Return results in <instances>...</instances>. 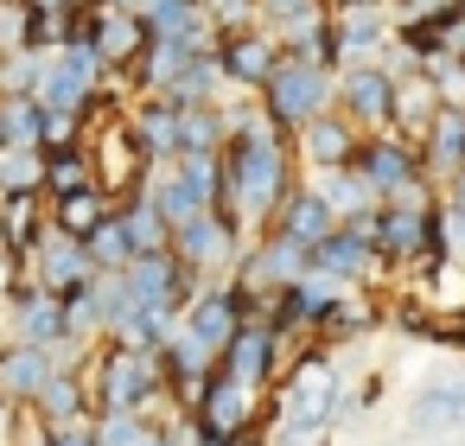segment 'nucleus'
<instances>
[{
    "instance_id": "nucleus-1",
    "label": "nucleus",
    "mask_w": 465,
    "mask_h": 446,
    "mask_svg": "<svg viewBox=\"0 0 465 446\" xmlns=\"http://www.w3.org/2000/svg\"><path fill=\"white\" fill-rule=\"evenodd\" d=\"M287 192H293V154H287L281 128H262V134L217 147V204L211 211H223L236 230L268 223Z\"/></svg>"
},
{
    "instance_id": "nucleus-2",
    "label": "nucleus",
    "mask_w": 465,
    "mask_h": 446,
    "mask_svg": "<svg viewBox=\"0 0 465 446\" xmlns=\"http://www.w3.org/2000/svg\"><path fill=\"white\" fill-rule=\"evenodd\" d=\"M141 198L160 211L166 230L185 223V217H198V211H211V204H217V154H179V160L147 166Z\"/></svg>"
},
{
    "instance_id": "nucleus-3",
    "label": "nucleus",
    "mask_w": 465,
    "mask_h": 446,
    "mask_svg": "<svg viewBox=\"0 0 465 446\" xmlns=\"http://www.w3.org/2000/svg\"><path fill=\"white\" fill-rule=\"evenodd\" d=\"M103 84H109V71L96 64V52H90L84 39H71V45H52V52H45L33 103H39V109H58V115H77V122H84V109H90V96H96Z\"/></svg>"
},
{
    "instance_id": "nucleus-4",
    "label": "nucleus",
    "mask_w": 465,
    "mask_h": 446,
    "mask_svg": "<svg viewBox=\"0 0 465 446\" xmlns=\"http://www.w3.org/2000/svg\"><path fill=\"white\" fill-rule=\"evenodd\" d=\"M255 96H262V115H268L281 134H293L300 122H312L319 109H331V71L300 64V58H287V52H281L274 77H268Z\"/></svg>"
},
{
    "instance_id": "nucleus-5",
    "label": "nucleus",
    "mask_w": 465,
    "mask_h": 446,
    "mask_svg": "<svg viewBox=\"0 0 465 446\" xmlns=\"http://www.w3.org/2000/svg\"><path fill=\"white\" fill-rule=\"evenodd\" d=\"M351 173L363 179V192H370L376 204L420 192V160H414V141H401V134H389V128L357 134V147H351Z\"/></svg>"
},
{
    "instance_id": "nucleus-6",
    "label": "nucleus",
    "mask_w": 465,
    "mask_h": 446,
    "mask_svg": "<svg viewBox=\"0 0 465 446\" xmlns=\"http://www.w3.org/2000/svg\"><path fill=\"white\" fill-rule=\"evenodd\" d=\"M389 96H395V77L370 58V64H338L331 71V109L363 134H376V128H389Z\"/></svg>"
},
{
    "instance_id": "nucleus-7",
    "label": "nucleus",
    "mask_w": 465,
    "mask_h": 446,
    "mask_svg": "<svg viewBox=\"0 0 465 446\" xmlns=\"http://www.w3.org/2000/svg\"><path fill=\"white\" fill-rule=\"evenodd\" d=\"M166 249H173L192 274H211V268H236L242 230H236L223 211H198V217H185V223L166 230Z\"/></svg>"
},
{
    "instance_id": "nucleus-8",
    "label": "nucleus",
    "mask_w": 465,
    "mask_h": 446,
    "mask_svg": "<svg viewBox=\"0 0 465 446\" xmlns=\"http://www.w3.org/2000/svg\"><path fill=\"white\" fill-rule=\"evenodd\" d=\"M211 58H217V77H223L230 90L255 96V90L274 77V64H281V45L268 39V26H236V33H217Z\"/></svg>"
},
{
    "instance_id": "nucleus-9",
    "label": "nucleus",
    "mask_w": 465,
    "mask_h": 446,
    "mask_svg": "<svg viewBox=\"0 0 465 446\" xmlns=\"http://www.w3.org/2000/svg\"><path fill=\"white\" fill-rule=\"evenodd\" d=\"M122 281H128V293L141 300V306H160V312H179L185 300H192V287H198V274L173 255V249H147V255H128V268H122Z\"/></svg>"
},
{
    "instance_id": "nucleus-10",
    "label": "nucleus",
    "mask_w": 465,
    "mask_h": 446,
    "mask_svg": "<svg viewBox=\"0 0 465 446\" xmlns=\"http://www.w3.org/2000/svg\"><path fill=\"white\" fill-rule=\"evenodd\" d=\"M77 39L96 52V64H103L109 77H128V64H134V58H141V45H147V26H141L128 7H90Z\"/></svg>"
},
{
    "instance_id": "nucleus-11",
    "label": "nucleus",
    "mask_w": 465,
    "mask_h": 446,
    "mask_svg": "<svg viewBox=\"0 0 465 446\" xmlns=\"http://www.w3.org/2000/svg\"><path fill=\"white\" fill-rule=\"evenodd\" d=\"M192 312H179V325L198 338V344H211V351H223V338L255 312L249 306V293L236 287V281H217V287H192V300H185Z\"/></svg>"
},
{
    "instance_id": "nucleus-12",
    "label": "nucleus",
    "mask_w": 465,
    "mask_h": 446,
    "mask_svg": "<svg viewBox=\"0 0 465 446\" xmlns=\"http://www.w3.org/2000/svg\"><path fill=\"white\" fill-rule=\"evenodd\" d=\"M26 268H33V281L45 287V293H71V287H84L96 268H90V255H84V243L77 236H64L58 223H45L39 230V243L26 249Z\"/></svg>"
},
{
    "instance_id": "nucleus-13",
    "label": "nucleus",
    "mask_w": 465,
    "mask_h": 446,
    "mask_svg": "<svg viewBox=\"0 0 465 446\" xmlns=\"http://www.w3.org/2000/svg\"><path fill=\"white\" fill-rule=\"evenodd\" d=\"M96 382H103V408L109 414H134L147 395H153V382H160V357L153 351H109L103 357V370H96Z\"/></svg>"
},
{
    "instance_id": "nucleus-14",
    "label": "nucleus",
    "mask_w": 465,
    "mask_h": 446,
    "mask_svg": "<svg viewBox=\"0 0 465 446\" xmlns=\"http://www.w3.org/2000/svg\"><path fill=\"white\" fill-rule=\"evenodd\" d=\"M7 306H14V332H20V344L58 351V344L71 338V332H64V300H58V293H45L33 274L7 287Z\"/></svg>"
},
{
    "instance_id": "nucleus-15",
    "label": "nucleus",
    "mask_w": 465,
    "mask_h": 446,
    "mask_svg": "<svg viewBox=\"0 0 465 446\" xmlns=\"http://www.w3.org/2000/svg\"><path fill=\"white\" fill-rule=\"evenodd\" d=\"M351 147H357V128L338 115V109H319L312 122H300L293 128V160L306 166V173H325V166H351Z\"/></svg>"
},
{
    "instance_id": "nucleus-16",
    "label": "nucleus",
    "mask_w": 465,
    "mask_h": 446,
    "mask_svg": "<svg viewBox=\"0 0 465 446\" xmlns=\"http://www.w3.org/2000/svg\"><path fill=\"white\" fill-rule=\"evenodd\" d=\"M306 268H319V274H331V281H363V274H376V249H370V236H363V217H351V223H338L331 236H319L312 249H306Z\"/></svg>"
},
{
    "instance_id": "nucleus-17",
    "label": "nucleus",
    "mask_w": 465,
    "mask_h": 446,
    "mask_svg": "<svg viewBox=\"0 0 465 446\" xmlns=\"http://www.w3.org/2000/svg\"><path fill=\"white\" fill-rule=\"evenodd\" d=\"M274 357H281V332H268L262 319H242V325L223 338V351H217V370L255 389L262 376H274Z\"/></svg>"
},
{
    "instance_id": "nucleus-18",
    "label": "nucleus",
    "mask_w": 465,
    "mask_h": 446,
    "mask_svg": "<svg viewBox=\"0 0 465 446\" xmlns=\"http://www.w3.org/2000/svg\"><path fill=\"white\" fill-rule=\"evenodd\" d=\"M382 45H389L382 7H331V58L338 64H370Z\"/></svg>"
},
{
    "instance_id": "nucleus-19",
    "label": "nucleus",
    "mask_w": 465,
    "mask_h": 446,
    "mask_svg": "<svg viewBox=\"0 0 465 446\" xmlns=\"http://www.w3.org/2000/svg\"><path fill=\"white\" fill-rule=\"evenodd\" d=\"M414 160H420V173H433V179H452L459 166H465V109H433L427 115V128L414 134Z\"/></svg>"
},
{
    "instance_id": "nucleus-20",
    "label": "nucleus",
    "mask_w": 465,
    "mask_h": 446,
    "mask_svg": "<svg viewBox=\"0 0 465 446\" xmlns=\"http://www.w3.org/2000/svg\"><path fill=\"white\" fill-rule=\"evenodd\" d=\"M249 401H255V389H249V382H236V376H223V370H211V376H204V389H198V427H204L211 440H230V433H242Z\"/></svg>"
},
{
    "instance_id": "nucleus-21",
    "label": "nucleus",
    "mask_w": 465,
    "mask_h": 446,
    "mask_svg": "<svg viewBox=\"0 0 465 446\" xmlns=\"http://www.w3.org/2000/svg\"><path fill=\"white\" fill-rule=\"evenodd\" d=\"M128 134H134V147L147 154V166L173 160V154H179V103L147 96L141 109H128Z\"/></svg>"
},
{
    "instance_id": "nucleus-22",
    "label": "nucleus",
    "mask_w": 465,
    "mask_h": 446,
    "mask_svg": "<svg viewBox=\"0 0 465 446\" xmlns=\"http://www.w3.org/2000/svg\"><path fill=\"white\" fill-rule=\"evenodd\" d=\"M338 370L325 357H306L293 370V389H287V421H331V401H338Z\"/></svg>"
},
{
    "instance_id": "nucleus-23",
    "label": "nucleus",
    "mask_w": 465,
    "mask_h": 446,
    "mask_svg": "<svg viewBox=\"0 0 465 446\" xmlns=\"http://www.w3.org/2000/svg\"><path fill=\"white\" fill-rule=\"evenodd\" d=\"M96 185L115 198V192H134L141 179H147V154L134 147V134H128V122H122V134H103V147H96Z\"/></svg>"
},
{
    "instance_id": "nucleus-24",
    "label": "nucleus",
    "mask_w": 465,
    "mask_h": 446,
    "mask_svg": "<svg viewBox=\"0 0 465 446\" xmlns=\"http://www.w3.org/2000/svg\"><path fill=\"white\" fill-rule=\"evenodd\" d=\"M268 223H274L281 236H293L300 249H312L319 236H331V230H338V217H331V211H325V204H319L306 185H293V192L274 204V217H268Z\"/></svg>"
},
{
    "instance_id": "nucleus-25",
    "label": "nucleus",
    "mask_w": 465,
    "mask_h": 446,
    "mask_svg": "<svg viewBox=\"0 0 465 446\" xmlns=\"http://www.w3.org/2000/svg\"><path fill=\"white\" fill-rule=\"evenodd\" d=\"M433 109H440V96H433V77H427V71L395 77V96H389V134L414 141V134L427 128V115H433Z\"/></svg>"
},
{
    "instance_id": "nucleus-26",
    "label": "nucleus",
    "mask_w": 465,
    "mask_h": 446,
    "mask_svg": "<svg viewBox=\"0 0 465 446\" xmlns=\"http://www.w3.org/2000/svg\"><path fill=\"white\" fill-rule=\"evenodd\" d=\"M306 192L338 217V223H351V217H370V192H363V179L351 173V166H325V173H306Z\"/></svg>"
},
{
    "instance_id": "nucleus-27",
    "label": "nucleus",
    "mask_w": 465,
    "mask_h": 446,
    "mask_svg": "<svg viewBox=\"0 0 465 446\" xmlns=\"http://www.w3.org/2000/svg\"><path fill=\"white\" fill-rule=\"evenodd\" d=\"M52 370H58L52 351H39V344H7V351H0V401H7V395H14V401H33Z\"/></svg>"
},
{
    "instance_id": "nucleus-28",
    "label": "nucleus",
    "mask_w": 465,
    "mask_h": 446,
    "mask_svg": "<svg viewBox=\"0 0 465 446\" xmlns=\"http://www.w3.org/2000/svg\"><path fill=\"white\" fill-rule=\"evenodd\" d=\"M134 20L147 26V39H173V33H217L204 20V0H141Z\"/></svg>"
},
{
    "instance_id": "nucleus-29",
    "label": "nucleus",
    "mask_w": 465,
    "mask_h": 446,
    "mask_svg": "<svg viewBox=\"0 0 465 446\" xmlns=\"http://www.w3.org/2000/svg\"><path fill=\"white\" fill-rule=\"evenodd\" d=\"M45 217H39V192H20V198H0V249H7L20 268H26V249L39 243Z\"/></svg>"
},
{
    "instance_id": "nucleus-30",
    "label": "nucleus",
    "mask_w": 465,
    "mask_h": 446,
    "mask_svg": "<svg viewBox=\"0 0 465 446\" xmlns=\"http://www.w3.org/2000/svg\"><path fill=\"white\" fill-rule=\"evenodd\" d=\"M109 211H115V198H109L103 185H90V192H71V198H52V217H45V223H58L64 236H77V243H84V236H90V230H96V223H103Z\"/></svg>"
},
{
    "instance_id": "nucleus-31",
    "label": "nucleus",
    "mask_w": 465,
    "mask_h": 446,
    "mask_svg": "<svg viewBox=\"0 0 465 446\" xmlns=\"http://www.w3.org/2000/svg\"><path fill=\"white\" fill-rule=\"evenodd\" d=\"M459 421H465V376L433 382V389L414 395V427H420V433H446V427H459Z\"/></svg>"
},
{
    "instance_id": "nucleus-32",
    "label": "nucleus",
    "mask_w": 465,
    "mask_h": 446,
    "mask_svg": "<svg viewBox=\"0 0 465 446\" xmlns=\"http://www.w3.org/2000/svg\"><path fill=\"white\" fill-rule=\"evenodd\" d=\"M90 185H96V173H90V154H84V147H45V179H39V192L71 198V192H90Z\"/></svg>"
},
{
    "instance_id": "nucleus-33",
    "label": "nucleus",
    "mask_w": 465,
    "mask_h": 446,
    "mask_svg": "<svg viewBox=\"0 0 465 446\" xmlns=\"http://www.w3.org/2000/svg\"><path fill=\"white\" fill-rule=\"evenodd\" d=\"M223 147V115L217 103H179V154H217ZM173 154V160H179Z\"/></svg>"
},
{
    "instance_id": "nucleus-34",
    "label": "nucleus",
    "mask_w": 465,
    "mask_h": 446,
    "mask_svg": "<svg viewBox=\"0 0 465 446\" xmlns=\"http://www.w3.org/2000/svg\"><path fill=\"white\" fill-rule=\"evenodd\" d=\"M115 223H122V236H128V249H134V255L166 249V223H160V211H153L141 192H128V198L115 204Z\"/></svg>"
},
{
    "instance_id": "nucleus-35",
    "label": "nucleus",
    "mask_w": 465,
    "mask_h": 446,
    "mask_svg": "<svg viewBox=\"0 0 465 446\" xmlns=\"http://www.w3.org/2000/svg\"><path fill=\"white\" fill-rule=\"evenodd\" d=\"M45 179V147H0V198L39 192Z\"/></svg>"
},
{
    "instance_id": "nucleus-36",
    "label": "nucleus",
    "mask_w": 465,
    "mask_h": 446,
    "mask_svg": "<svg viewBox=\"0 0 465 446\" xmlns=\"http://www.w3.org/2000/svg\"><path fill=\"white\" fill-rule=\"evenodd\" d=\"M217 84H223V77H217V58H211V52H198V58H192V64H185L160 96H166V103H217Z\"/></svg>"
},
{
    "instance_id": "nucleus-37",
    "label": "nucleus",
    "mask_w": 465,
    "mask_h": 446,
    "mask_svg": "<svg viewBox=\"0 0 465 446\" xmlns=\"http://www.w3.org/2000/svg\"><path fill=\"white\" fill-rule=\"evenodd\" d=\"M39 401H45L52 427H77V421H84V382L64 376V370H52V376L39 382Z\"/></svg>"
},
{
    "instance_id": "nucleus-38",
    "label": "nucleus",
    "mask_w": 465,
    "mask_h": 446,
    "mask_svg": "<svg viewBox=\"0 0 465 446\" xmlns=\"http://www.w3.org/2000/svg\"><path fill=\"white\" fill-rule=\"evenodd\" d=\"M0 147H39V103L0 96Z\"/></svg>"
},
{
    "instance_id": "nucleus-39",
    "label": "nucleus",
    "mask_w": 465,
    "mask_h": 446,
    "mask_svg": "<svg viewBox=\"0 0 465 446\" xmlns=\"http://www.w3.org/2000/svg\"><path fill=\"white\" fill-rule=\"evenodd\" d=\"M141 433H147L141 414H103V427H96L90 440H96V446H141Z\"/></svg>"
},
{
    "instance_id": "nucleus-40",
    "label": "nucleus",
    "mask_w": 465,
    "mask_h": 446,
    "mask_svg": "<svg viewBox=\"0 0 465 446\" xmlns=\"http://www.w3.org/2000/svg\"><path fill=\"white\" fill-rule=\"evenodd\" d=\"M204 20L217 33H236V26H255V0H204Z\"/></svg>"
},
{
    "instance_id": "nucleus-41",
    "label": "nucleus",
    "mask_w": 465,
    "mask_h": 446,
    "mask_svg": "<svg viewBox=\"0 0 465 446\" xmlns=\"http://www.w3.org/2000/svg\"><path fill=\"white\" fill-rule=\"evenodd\" d=\"M274 446H325V421H281Z\"/></svg>"
},
{
    "instance_id": "nucleus-42",
    "label": "nucleus",
    "mask_w": 465,
    "mask_h": 446,
    "mask_svg": "<svg viewBox=\"0 0 465 446\" xmlns=\"http://www.w3.org/2000/svg\"><path fill=\"white\" fill-rule=\"evenodd\" d=\"M306 7H319V0H255V26H281V20H293Z\"/></svg>"
},
{
    "instance_id": "nucleus-43",
    "label": "nucleus",
    "mask_w": 465,
    "mask_h": 446,
    "mask_svg": "<svg viewBox=\"0 0 465 446\" xmlns=\"http://www.w3.org/2000/svg\"><path fill=\"white\" fill-rule=\"evenodd\" d=\"M52 446H96L90 427H52Z\"/></svg>"
},
{
    "instance_id": "nucleus-44",
    "label": "nucleus",
    "mask_w": 465,
    "mask_h": 446,
    "mask_svg": "<svg viewBox=\"0 0 465 446\" xmlns=\"http://www.w3.org/2000/svg\"><path fill=\"white\" fill-rule=\"evenodd\" d=\"M446 204H459V211H465V166L446 179Z\"/></svg>"
},
{
    "instance_id": "nucleus-45",
    "label": "nucleus",
    "mask_w": 465,
    "mask_h": 446,
    "mask_svg": "<svg viewBox=\"0 0 465 446\" xmlns=\"http://www.w3.org/2000/svg\"><path fill=\"white\" fill-rule=\"evenodd\" d=\"M14 268H20V262H14L7 249H0V293H7V287H14Z\"/></svg>"
},
{
    "instance_id": "nucleus-46",
    "label": "nucleus",
    "mask_w": 465,
    "mask_h": 446,
    "mask_svg": "<svg viewBox=\"0 0 465 446\" xmlns=\"http://www.w3.org/2000/svg\"><path fill=\"white\" fill-rule=\"evenodd\" d=\"M26 7H77L84 14V7H96V0H26Z\"/></svg>"
},
{
    "instance_id": "nucleus-47",
    "label": "nucleus",
    "mask_w": 465,
    "mask_h": 446,
    "mask_svg": "<svg viewBox=\"0 0 465 446\" xmlns=\"http://www.w3.org/2000/svg\"><path fill=\"white\" fill-rule=\"evenodd\" d=\"M14 446H52V440H45V433H39V427H26V433H20V440H14Z\"/></svg>"
},
{
    "instance_id": "nucleus-48",
    "label": "nucleus",
    "mask_w": 465,
    "mask_h": 446,
    "mask_svg": "<svg viewBox=\"0 0 465 446\" xmlns=\"http://www.w3.org/2000/svg\"><path fill=\"white\" fill-rule=\"evenodd\" d=\"M96 7H128V14H134V7H141V0H96Z\"/></svg>"
},
{
    "instance_id": "nucleus-49",
    "label": "nucleus",
    "mask_w": 465,
    "mask_h": 446,
    "mask_svg": "<svg viewBox=\"0 0 465 446\" xmlns=\"http://www.w3.org/2000/svg\"><path fill=\"white\" fill-rule=\"evenodd\" d=\"M223 446H255V440H242V433H230V440H223Z\"/></svg>"
},
{
    "instance_id": "nucleus-50",
    "label": "nucleus",
    "mask_w": 465,
    "mask_h": 446,
    "mask_svg": "<svg viewBox=\"0 0 465 446\" xmlns=\"http://www.w3.org/2000/svg\"><path fill=\"white\" fill-rule=\"evenodd\" d=\"M0 440H7V401H0Z\"/></svg>"
},
{
    "instance_id": "nucleus-51",
    "label": "nucleus",
    "mask_w": 465,
    "mask_h": 446,
    "mask_svg": "<svg viewBox=\"0 0 465 446\" xmlns=\"http://www.w3.org/2000/svg\"><path fill=\"white\" fill-rule=\"evenodd\" d=\"M452 7H459V14H465V0H452Z\"/></svg>"
},
{
    "instance_id": "nucleus-52",
    "label": "nucleus",
    "mask_w": 465,
    "mask_h": 446,
    "mask_svg": "<svg viewBox=\"0 0 465 446\" xmlns=\"http://www.w3.org/2000/svg\"><path fill=\"white\" fill-rule=\"evenodd\" d=\"M319 7H331V0H319Z\"/></svg>"
}]
</instances>
